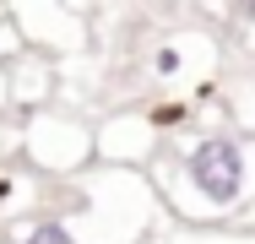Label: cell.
<instances>
[{
	"instance_id": "obj_1",
	"label": "cell",
	"mask_w": 255,
	"mask_h": 244,
	"mask_svg": "<svg viewBox=\"0 0 255 244\" xmlns=\"http://www.w3.org/2000/svg\"><path fill=\"white\" fill-rule=\"evenodd\" d=\"M157 206L163 195L152 179L103 163L98 174H76L71 185H60L54 206H38L16 244H141Z\"/></svg>"
},
{
	"instance_id": "obj_2",
	"label": "cell",
	"mask_w": 255,
	"mask_h": 244,
	"mask_svg": "<svg viewBox=\"0 0 255 244\" xmlns=\"http://www.w3.org/2000/svg\"><path fill=\"white\" fill-rule=\"evenodd\" d=\"M157 195L179 223H234L255 206V130L217 125L157 163Z\"/></svg>"
},
{
	"instance_id": "obj_3",
	"label": "cell",
	"mask_w": 255,
	"mask_h": 244,
	"mask_svg": "<svg viewBox=\"0 0 255 244\" xmlns=\"http://www.w3.org/2000/svg\"><path fill=\"white\" fill-rule=\"evenodd\" d=\"M22 157L38 174H82L87 157H98V130L71 120V114L33 109L27 114V136H22Z\"/></svg>"
},
{
	"instance_id": "obj_4",
	"label": "cell",
	"mask_w": 255,
	"mask_h": 244,
	"mask_svg": "<svg viewBox=\"0 0 255 244\" xmlns=\"http://www.w3.org/2000/svg\"><path fill=\"white\" fill-rule=\"evenodd\" d=\"M11 16H16V33L27 49H44V54H76L87 44V27L76 16L71 0H5Z\"/></svg>"
},
{
	"instance_id": "obj_5",
	"label": "cell",
	"mask_w": 255,
	"mask_h": 244,
	"mask_svg": "<svg viewBox=\"0 0 255 244\" xmlns=\"http://www.w3.org/2000/svg\"><path fill=\"white\" fill-rule=\"evenodd\" d=\"M157 146H163V125L152 114H114L98 125V157L103 163H120V168H141L152 163Z\"/></svg>"
},
{
	"instance_id": "obj_6",
	"label": "cell",
	"mask_w": 255,
	"mask_h": 244,
	"mask_svg": "<svg viewBox=\"0 0 255 244\" xmlns=\"http://www.w3.org/2000/svg\"><path fill=\"white\" fill-rule=\"evenodd\" d=\"M49 93H54V54L22 49L16 60H5V98L16 109H44Z\"/></svg>"
},
{
	"instance_id": "obj_7",
	"label": "cell",
	"mask_w": 255,
	"mask_h": 244,
	"mask_svg": "<svg viewBox=\"0 0 255 244\" xmlns=\"http://www.w3.org/2000/svg\"><path fill=\"white\" fill-rule=\"evenodd\" d=\"M22 33H16V16H11V5H5V0H0V65H5V60H16V54H22Z\"/></svg>"
},
{
	"instance_id": "obj_8",
	"label": "cell",
	"mask_w": 255,
	"mask_h": 244,
	"mask_svg": "<svg viewBox=\"0 0 255 244\" xmlns=\"http://www.w3.org/2000/svg\"><path fill=\"white\" fill-rule=\"evenodd\" d=\"M179 65H185V44H163L152 54V71H157V76H174Z\"/></svg>"
},
{
	"instance_id": "obj_9",
	"label": "cell",
	"mask_w": 255,
	"mask_h": 244,
	"mask_svg": "<svg viewBox=\"0 0 255 244\" xmlns=\"http://www.w3.org/2000/svg\"><path fill=\"white\" fill-rule=\"evenodd\" d=\"M0 93H5V82H0Z\"/></svg>"
}]
</instances>
